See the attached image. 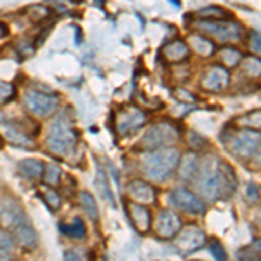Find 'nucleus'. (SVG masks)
Masks as SVG:
<instances>
[{
  "label": "nucleus",
  "mask_w": 261,
  "mask_h": 261,
  "mask_svg": "<svg viewBox=\"0 0 261 261\" xmlns=\"http://www.w3.org/2000/svg\"><path fill=\"white\" fill-rule=\"evenodd\" d=\"M192 183L199 197H205L209 200L228 199L237 188V176L228 162L207 157L200 162L199 172Z\"/></svg>",
  "instance_id": "f257e3e1"
},
{
  "label": "nucleus",
  "mask_w": 261,
  "mask_h": 261,
  "mask_svg": "<svg viewBox=\"0 0 261 261\" xmlns=\"http://www.w3.org/2000/svg\"><path fill=\"white\" fill-rule=\"evenodd\" d=\"M179 161H181V151L178 148H174V146H169V148L155 150L146 153L141 161V167L145 176L150 181L162 183V181L169 179L172 172L178 169Z\"/></svg>",
  "instance_id": "f03ea898"
},
{
  "label": "nucleus",
  "mask_w": 261,
  "mask_h": 261,
  "mask_svg": "<svg viewBox=\"0 0 261 261\" xmlns=\"http://www.w3.org/2000/svg\"><path fill=\"white\" fill-rule=\"evenodd\" d=\"M77 145V133L70 125L66 117H60L53 122L47 134V148L58 155H70Z\"/></svg>",
  "instance_id": "7ed1b4c3"
},
{
  "label": "nucleus",
  "mask_w": 261,
  "mask_h": 261,
  "mask_svg": "<svg viewBox=\"0 0 261 261\" xmlns=\"http://www.w3.org/2000/svg\"><path fill=\"white\" fill-rule=\"evenodd\" d=\"M221 138L230 153L241 159H252L261 145V133L258 130L237 129Z\"/></svg>",
  "instance_id": "20e7f679"
},
{
  "label": "nucleus",
  "mask_w": 261,
  "mask_h": 261,
  "mask_svg": "<svg viewBox=\"0 0 261 261\" xmlns=\"http://www.w3.org/2000/svg\"><path fill=\"white\" fill-rule=\"evenodd\" d=\"M195 28L200 35L211 37L218 42H235L242 37V27L235 21H223V19H200L195 23Z\"/></svg>",
  "instance_id": "39448f33"
},
{
  "label": "nucleus",
  "mask_w": 261,
  "mask_h": 261,
  "mask_svg": "<svg viewBox=\"0 0 261 261\" xmlns=\"http://www.w3.org/2000/svg\"><path fill=\"white\" fill-rule=\"evenodd\" d=\"M179 138L181 134L174 125L167 124V122H159V124H153L145 133V136L141 140V148L150 151L169 148L171 145L179 141Z\"/></svg>",
  "instance_id": "423d86ee"
},
{
  "label": "nucleus",
  "mask_w": 261,
  "mask_h": 261,
  "mask_svg": "<svg viewBox=\"0 0 261 261\" xmlns=\"http://www.w3.org/2000/svg\"><path fill=\"white\" fill-rule=\"evenodd\" d=\"M24 107L27 110L35 117L45 119V117L53 115L58 107V98L47 92H40L35 89H30L24 92Z\"/></svg>",
  "instance_id": "0eeeda50"
},
{
  "label": "nucleus",
  "mask_w": 261,
  "mask_h": 261,
  "mask_svg": "<svg viewBox=\"0 0 261 261\" xmlns=\"http://www.w3.org/2000/svg\"><path fill=\"white\" fill-rule=\"evenodd\" d=\"M181 228H183L181 218L174 211H167V209H162L151 221V230H153L155 237L161 241H174Z\"/></svg>",
  "instance_id": "6e6552de"
},
{
  "label": "nucleus",
  "mask_w": 261,
  "mask_h": 261,
  "mask_svg": "<svg viewBox=\"0 0 261 261\" xmlns=\"http://www.w3.org/2000/svg\"><path fill=\"white\" fill-rule=\"evenodd\" d=\"M145 112L134 107L124 108V110L117 112L115 117H113V125H115V130L119 133V136H129V134L136 133L138 129H141L145 125Z\"/></svg>",
  "instance_id": "1a4fd4ad"
},
{
  "label": "nucleus",
  "mask_w": 261,
  "mask_h": 261,
  "mask_svg": "<svg viewBox=\"0 0 261 261\" xmlns=\"http://www.w3.org/2000/svg\"><path fill=\"white\" fill-rule=\"evenodd\" d=\"M205 242H207L205 233L195 225L183 226V228L179 230V233L174 237L176 247H178L183 254H190V252L199 251L200 247L205 246Z\"/></svg>",
  "instance_id": "9d476101"
},
{
  "label": "nucleus",
  "mask_w": 261,
  "mask_h": 261,
  "mask_svg": "<svg viewBox=\"0 0 261 261\" xmlns=\"http://www.w3.org/2000/svg\"><path fill=\"white\" fill-rule=\"evenodd\" d=\"M171 202L176 209L190 214H204L205 213V204L204 200L197 195L195 192L188 190V188L178 187L171 192Z\"/></svg>",
  "instance_id": "9b49d317"
},
{
  "label": "nucleus",
  "mask_w": 261,
  "mask_h": 261,
  "mask_svg": "<svg viewBox=\"0 0 261 261\" xmlns=\"http://www.w3.org/2000/svg\"><path fill=\"white\" fill-rule=\"evenodd\" d=\"M230 71L223 65H213L209 68L204 70L200 77V86L205 91L211 92H220L230 86Z\"/></svg>",
  "instance_id": "f8f14e48"
},
{
  "label": "nucleus",
  "mask_w": 261,
  "mask_h": 261,
  "mask_svg": "<svg viewBox=\"0 0 261 261\" xmlns=\"http://www.w3.org/2000/svg\"><path fill=\"white\" fill-rule=\"evenodd\" d=\"M12 239H14V244L18 247L24 251H33L39 247V233H37V230L33 228V225L30 223V220H23L19 221L16 226H12L9 230Z\"/></svg>",
  "instance_id": "ddd939ff"
},
{
  "label": "nucleus",
  "mask_w": 261,
  "mask_h": 261,
  "mask_svg": "<svg viewBox=\"0 0 261 261\" xmlns=\"http://www.w3.org/2000/svg\"><path fill=\"white\" fill-rule=\"evenodd\" d=\"M125 213H127L130 225L134 226V230H136L138 233L145 235L151 230V221H153V218H151V213L146 205L125 200Z\"/></svg>",
  "instance_id": "4468645a"
},
{
  "label": "nucleus",
  "mask_w": 261,
  "mask_h": 261,
  "mask_svg": "<svg viewBox=\"0 0 261 261\" xmlns=\"http://www.w3.org/2000/svg\"><path fill=\"white\" fill-rule=\"evenodd\" d=\"M125 193H127V200L136 202L141 205H150L155 204L157 200V192L151 187L148 181L143 179H133L130 183L125 187Z\"/></svg>",
  "instance_id": "2eb2a0df"
},
{
  "label": "nucleus",
  "mask_w": 261,
  "mask_h": 261,
  "mask_svg": "<svg viewBox=\"0 0 261 261\" xmlns=\"http://www.w3.org/2000/svg\"><path fill=\"white\" fill-rule=\"evenodd\" d=\"M162 54L166 58V61L169 63H181V61H187L188 56H190V45L187 44L185 40L176 39L166 44L162 47Z\"/></svg>",
  "instance_id": "dca6fc26"
},
{
  "label": "nucleus",
  "mask_w": 261,
  "mask_h": 261,
  "mask_svg": "<svg viewBox=\"0 0 261 261\" xmlns=\"http://www.w3.org/2000/svg\"><path fill=\"white\" fill-rule=\"evenodd\" d=\"M60 230L65 237L71 239V241H86V237H87L86 223H84L82 218H79V216L71 218V220L66 223H61Z\"/></svg>",
  "instance_id": "f3484780"
},
{
  "label": "nucleus",
  "mask_w": 261,
  "mask_h": 261,
  "mask_svg": "<svg viewBox=\"0 0 261 261\" xmlns=\"http://www.w3.org/2000/svg\"><path fill=\"white\" fill-rule=\"evenodd\" d=\"M181 166H179V176L185 181H193L197 176L200 167V161L197 157V153H187L185 157H181Z\"/></svg>",
  "instance_id": "a211bd4d"
},
{
  "label": "nucleus",
  "mask_w": 261,
  "mask_h": 261,
  "mask_svg": "<svg viewBox=\"0 0 261 261\" xmlns=\"http://www.w3.org/2000/svg\"><path fill=\"white\" fill-rule=\"evenodd\" d=\"M18 169L24 178L28 179H40L44 176L45 164L37 161V159H24L18 164Z\"/></svg>",
  "instance_id": "6ab92c4d"
},
{
  "label": "nucleus",
  "mask_w": 261,
  "mask_h": 261,
  "mask_svg": "<svg viewBox=\"0 0 261 261\" xmlns=\"http://www.w3.org/2000/svg\"><path fill=\"white\" fill-rule=\"evenodd\" d=\"M237 124L239 129H247V130H258L261 133V108L252 112H246L242 113L241 117L233 120Z\"/></svg>",
  "instance_id": "aec40b11"
},
{
  "label": "nucleus",
  "mask_w": 261,
  "mask_h": 261,
  "mask_svg": "<svg viewBox=\"0 0 261 261\" xmlns=\"http://www.w3.org/2000/svg\"><path fill=\"white\" fill-rule=\"evenodd\" d=\"M79 204H81V207L84 209V214H86L92 223H98V220H99L98 202H96L92 193H89V192L79 193Z\"/></svg>",
  "instance_id": "412c9836"
},
{
  "label": "nucleus",
  "mask_w": 261,
  "mask_h": 261,
  "mask_svg": "<svg viewBox=\"0 0 261 261\" xmlns=\"http://www.w3.org/2000/svg\"><path fill=\"white\" fill-rule=\"evenodd\" d=\"M14 239L11 231L0 226V261H14Z\"/></svg>",
  "instance_id": "4be33fe9"
},
{
  "label": "nucleus",
  "mask_w": 261,
  "mask_h": 261,
  "mask_svg": "<svg viewBox=\"0 0 261 261\" xmlns=\"http://www.w3.org/2000/svg\"><path fill=\"white\" fill-rule=\"evenodd\" d=\"M190 44H192V49L195 50L199 56H205V58L213 56L214 50H216V45L213 44V40L204 35H192Z\"/></svg>",
  "instance_id": "5701e85b"
},
{
  "label": "nucleus",
  "mask_w": 261,
  "mask_h": 261,
  "mask_svg": "<svg viewBox=\"0 0 261 261\" xmlns=\"http://www.w3.org/2000/svg\"><path fill=\"white\" fill-rule=\"evenodd\" d=\"M220 58H221V63L225 68H233V66L241 65L244 54L235 47H223L220 50Z\"/></svg>",
  "instance_id": "b1692460"
},
{
  "label": "nucleus",
  "mask_w": 261,
  "mask_h": 261,
  "mask_svg": "<svg viewBox=\"0 0 261 261\" xmlns=\"http://www.w3.org/2000/svg\"><path fill=\"white\" fill-rule=\"evenodd\" d=\"M239 66H241L242 73L247 75V77H251V79L261 77V60H259V58L244 56Z\"/></svg>",
  "instance_id": "393cba45"
},
{
  "label": "nucleus",
  "mask_w": 261,
  "mask_h": 261,
  "mask_svg": "<svg viewBox=\"0 0 261 261\" xmlns=\"http://www.w3.org/2000/svg\"><path fill=\"white\" fill-rule=\"evenodd\" d=\"M4 134H6L7 140H9L11 143H14V145L28 146V148H33V145L30 143V138H28L27 134L21 133L19 129L11 127V125H4Z\"/></svg>",
  "instance_id": "a878e982"
},
{
  "label": "nucleus",
  "mask_w": 261,
  "mask_h": 261,
  "mask_svg": "<svg viewBox=\"0 0 261 261\" xmlns=\"http://www.w3.org/2000/svg\"><path fill=\"white\" fill-rule=\"evenodd\" d=\"M42 199H44L45 205H47L53 213H58L61 209V205H63L61 195L54 190V188H49V187L44 188V190H42Z\"/></svg>",
  "instance_id": "bb28decb"
},
{
  "label": "nucleus",
  "mask_w": 261,
  "mask_h": 261,
  "mask_svg": "<svg viewBox=\"0 0 261 261\" xmlns=\"http://www.w3.org/2000/svg\"><path fill=\"white\" fill-rule=\"evenodd\" d=\"M60 178H61V169L58 164L50 162V164H45V169H44V176H42V179H44V185H47L49 188L56 187L58 183H60Z\"/></svg>",
  "instance_id": "cd10ccee"
},
{
  "label": "nucleus",
  "mask_w": 261,
  "mask_h": 261,
  "mask_svg": "<svg viewBox=\"0 0 261 261\" xmlns=\"http://www.w3.org/2000/svg\"><path fill=\"white\" fill-rule=\"evenodd\" d=\"M96 187H98V192L101 193V195H103L108 202H112V204H113V193L110 192V187H108V178H107V174H105L103 171H99L98 176H96Z\"/></svg>",
  "instance_id": "c85d7f7f"
},
{
  "label": "nucleus",
  "mask_w": 261,
  "mask_h": 261,
  "mask_svg": "<svg viewBox=\"0 0 261 261\" xmlns=\"http://www.w3.org/2000/svg\"><path fill=\"white\" fill-rule=\"evenodd\" d=\"M16 96V87L12 84L0 81V105H6Z\"/></svg>",
  "instance_id": "c756f323"
},
{
  "label": "nucleus",
  "mask_w": 261,
  "mask_h": 261,
  "mask_svg": "<svg viewBox=\"0 0 261 261\" xmlns=\"http://www.w3.org/2000/svg\"><path fill=\"white\" fill-rule=\"evenodd\" d=\"M237 261H261V252H258L252 246L242 247L237 252Z\"/></svg>",
  "instance_id": "7c9ffc66"
},
{
  "label": "nucleus",
  "mask_w": 261,
  "mask_h": 261,
  "mask_svg": "<svg viewBox=\"0 0 261 261\" xmlns=\"http://www.w3.org/2000/svg\"><path fill=\"white\" fill-rule=\"evenodd\" d=\"M28 14H30L32 21H42L47 18V16H50V9L47 6H32L28 9Z\"/></svg>",
  "instance_id": "2f4dec72"
},
{
  "label": "nucleus",
  "mask_w": 261,
  "mask_h": 261,
  "mask_svg": "<svg viewBox=\"0 0 261 261\" xmlns=\"http://www.w3.org/2000/svg\"><path fill=\"white\" fill-rule=\"evenodd\" d=\"M223 14H226L225 11L221 9V7H216V6H211V7H204V9H200L199 11V16L202 19H209V18H216L218 19H221V18H225Z\"/></svg>",
  "instance_id": "473e14b6"
},
{
  "label": "nucleus",
  "mask_w": 261,
  "mask_h": 261,
  "mask_svg": "<svg viewBox=\"0 0 261 261\" xmlns=\"http://www.w3.org/2000/svg\"><path fill=\"white\" fill-rule=\"evenodd\" d=\"M249 49L254 54L261 56V33L259 32H251V35H249Z\"/></svg>",
  "instance_id": "72a5a7b5"
},
{
  "label": "nucleus",
  "mask_w": 261,
  "mask_h": 261,
  "mask_svg": "<svg viewBox=\"0 0 261 261\" xmlns=\"http://www.w3.org/2000/svg\"><path fill=\"white\" fill-rule=\"evenodd\" d=\"M209 249H211L213 256L216 258L218 261H226V252H225V247L221 246L218 241H213L209 244Z\"/></svg>",
  "instance_id": "f704fd0d"
},
{
  "label": "nucleus",
  "mask_w": 261,
  "mask_h": 261,
  "mask_svg": "<svg viewBox=\"0 0 261 261\" xmlns=\"http://www.w3.org/2000/svg\"><path fill=\"white\" fill-rule=\"evenodd\" d=\"M246 195H247V200L256 202V200L259 199V190H258V187H256L254 183H249V185H247V188H246Z\"/></svg>",
  "instance_id": "c9c22d12"
},
{
  "label": "nucleus",
  "mask_w": 261,
  "mask_h": 261,
  "mask_svg": "<svg viewBox=\"0 0 261 261\" xmlns=\"http://www.w3.org/2000/svg\"><path fill=\"white\" fill-rule=\"evenodd\" d=\"M65 261H82L77 251H65Z\"/></svg>",
  "instance_id": "e433bc0d"
},
{
  "label": "nucleus",
  "mask_w": 261,
  "mask_h": 261,
  "mask_svg": "<svg viewBox=\"0 0 261 261\" xmlns=\"http://www.w3.org/2000/svg\"><path fill=\"white\" fill-rule=\"evenodd\" d=\"M252 164H254L256 167H261V145H259V148L256 150L254 157H252Z\"/></svg>",
  "instance_id": "4c0bfd02"
},
{
  "label": "nucleus",
  "mask_w": 261,
  "mask_h": 261,
  "mask_svg": "<svg viewBox=\"0 0 261 261\" xmlns=\"http://www.w3.org/2000/svg\"><path fill=\"white\" fill-rule=\"evenodd\" d=\"M7 35V28H6V24L4 23H0V39H4V37Z\"/></svg>",
  "instance_id": "58836bf2"
},
{
  "label": "nucleus",
  "mask_w": 261,
  "mask_h": 261,
  "mask_svg": "<svg viewBox=\"0 0 261 261\" xmlns=\"http://www.w3.org/2000/svg\"><path fill=\"white\" fill-rule=\"evenodd\" d=\"M256 225H258L259 228H261V211H259L258 214H256Z\"/></svg>",
  "instance_id": "ea45409f"
},
{
  "label": "nucleus",
  "mask_w": 261,
  "mask_h": 261,
  "mask_svg": "<svg viewBox=\"0 0 261 261\" xmlns=\"http://www.w3.org/2000/svg\"><path fill=\"white\" fill-rule=\"evenodd\" d=\"M0 146H2V138H0Z\"/></svg>",
  "instance_id": "a19ab883"
},
{
  "label": "nucleus",
  "mask_w": 261,
  "mask_h": 261,
  "mask_svg": "<svg viewBox=\"0 0 261 261\" xmlns=\"http://www.w3.org/2000/svg\"><path fill=\"white\" fill-rule=\"evenodd\" d=\"M259 199H261V190H259Z\"/></svg>",
  "instance_id": "79ce46f5"
}]
</instances>
